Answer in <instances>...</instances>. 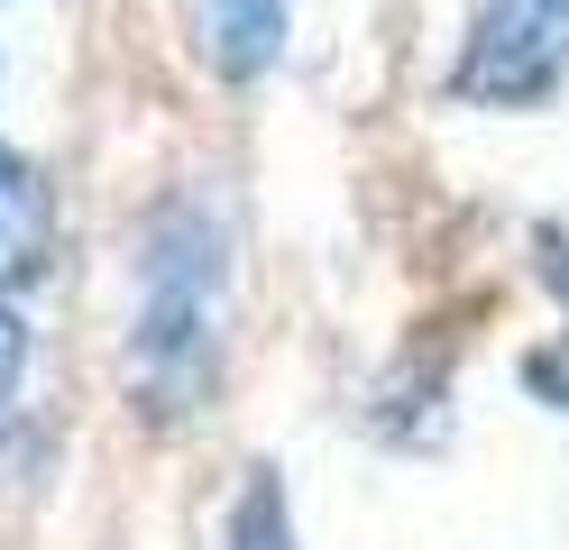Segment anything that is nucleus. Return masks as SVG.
I'll list each match as a JSON object with an SVG mask.
<instances>
[{
	"label": "nucleus",
	"instance_id": "1",
	"mask_svg": "<svg viewBox=\"0 0 569 550\" xmlns=\"http://www.w3.org/2000/svg\"><path fill=\"white\" fill-rule=\"evenodd\" d=\"M230 349V220L211 193H166L129 267V386L148 422H193Z\"/></svg>",
	"mask_w": 569,
	"mask_h": 550
},
{
	"label": "nucleus",
	"instance_id": "3",
	"mask_svg": "<svg viewBox=\"0 0 569 550\" xmlns=\"http://www.w3.org/2000/svg\"><path fill=\"white\" fill-rule=\"evenodd\" d=\"M193 37L221 83H267L284 64V0H193Z\"/></svg>",
	"mask_w": 569,
	"mask_h": 550
},
{
	"label": "nucleus",
	"instance_id": "4",
	"mask_svg": "<svg viewBox=\"0 0 569 550\" xmlns=\"http://www.w3.org/2000/svg\"><path fill=\"white\" fill-rule=\"evenodd\" d=\"M56 267V193L47 174L0 147V293H28Z\"/></svg>",
	"mask_w": 569,
	"mask_h": 550
},
{
	"label": "nucleus",
	"instance_id": "8",
	"mask_svg": "<svg viewBox=\"0 0 569 550\" xmlns=\"http://www.w3.org/2000/svg\"><path fill=\"white\" fill-rule=\"evenodd\" d=\"M532 267H542V284H551V303L569 312V230H532Z\"/></svg>",
	"mask_w": 569,
	"mask_h": 550
},
{
	"label": "nucleus",
	"instance_id": "6",
	"mask_svg": "<svg viewBox=\"0 0 569 550\" xmlns=\"http://www.w3.org/2000/svg\"><path fill=\"white\" fill-rule=\"evenodd\" d=\"M523 386H532V394H542L551 413L569 422V330H560L551 349H532V358H523Z\"/></svg>",
	"mask_w": 569,
	"mask_h": 550
},
{
	"label": "nucleus",
	"instance_id": "7",
	"mask_svg": "<svg viewBox=\"0 0 569 550\" xmlns=\"http://www.w3.org/2000/svg\"><path fill=\"white\" fill-rule=\"evenodd\" d=\"M19 377H28V321H19V303H10V293H0V413H10Z\"/></svg>",
	"mask_w": 569,
	"mask_h": 550
},
{
	"label": "nucleus",
	"instance_id": "5",
	"mask_svg": "<svg viewBox=\"0 0 569 550\" xmlns=\"http://www.w3.org/2000/svg\"><path fill=\"white\" fill-rule=\"evenodd\" d=\"M230 550H295V523H284V487H276V468H258V477L239 487Z\"/></svg>",
	"mask_w": 569,
	"mask_h": 550
},
{
	"label": "nucleus",
	"instance_id": "2",
	"mask_svg": "<svg viewBox=\"0 0 569 550\" xmlns=\"http://www.w3.org/2000/svg\"><path fill=\"white\" fill-rule=\"evenodd\" d=\"M569 83V0H478L450 92L469 110H542Z\"/></svg>",
	"mask_w": 569,
	"mask_h": 550
}]
</instances>
